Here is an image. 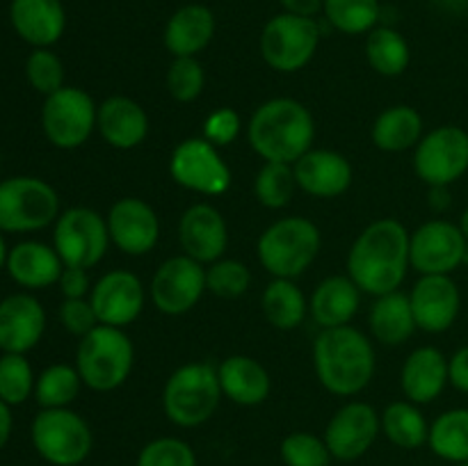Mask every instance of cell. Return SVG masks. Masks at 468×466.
<instances>
[{"label": "cell", "instance_id": "cell-1", "mask_svg": "<svg viewBox=\"0 0 468 466\" xmlns=\"http://www.w3.org/2000/svg\"><path fill=\"white\" fill-rule=\"evenodd\" d=\"M410 236L400 219L382 217L370 222L347 251V277L364 295L400 291L411 268Z\"/></svg>", "mask_w": 468, "mask_h": 466}, {"label": "cell", "instance_id": "cell-2", "mask_svg": "<svg viewBox=\"0 0 468 466\" xmlns=\"http://www.w3.org/2000/svg\"><path fill=\"white\" fill-rule=\"evenodd\" d=\"M314 370L320 387L332 396H359L378 370L373 341L352 324L320 329L314 341Z\"/></svg>", "mask_w": 468, "mask_h": 466}, {"label": "cell", "instance_id": "cell-3", "mask_svg": "<svg viewBox=\"0 0 468 466\" xmlns=\"http://www.w3.org/2000/svg\"><path fill=\"white\" fill-rule=\"evenodd\" d=\"M315 122L311 110L291 96L263 101L247 122V142L263 163L295 164L314 149Z\"/></svg>", "mask_w": 468, "mask_h": 466}, {"label": "cell", "instance_id": "cell-4", "mask_svg": "<svg viewBox=\"0 0 468 466\" xmlns=\"http://www.w3.org/2000/svg\"><path fill=\"white\" fill-rule=\"evenodd\" d=\"M323 247L318 224L302 215L274 219L256 240V256L272 279H297L314 265Z\"/></svg>", "mask_w": 468, "mask_h": 466}, {"label": "cell", "instance_id": "cell-5", "mask_svg": "<svg viewBox=\"0 0 468 466\" xmlns=\"http://www.w3.org/2000/svg\"><path fill=\"white\" fill-rule=\"evenodd\" d=\"M73 365L90 391H117L131 377L135 365V345L126 329L96 324L78 343Z\"/></svg>", "mask_w": 468, "mask_h": 466}, {"label": "cell", "instance_id": "cell-6", "mask_svg": "<svg viewBox=\"0 0 468 466\" xmlns=\"http://www.w3.org/2000/svg\"><path fill=\"white\" fill-rule=\"evenodd\" d=\"M222 397L218 365L208 361H187L165 382L163 411L178 428H199L213 418Z\"/></svg>", "mask_w": 468, "mask_h": 466}, {"label": "cell", "instance_id": "cell-7", "mask_svg": "<svg viewBox=\"0 0 468 466\" xmlns=\"http://www.w3.org/2000/svg\"><path fill=\"white\" fill-rule=\"evenodd\" d=\"M59 195L37 176H9L0 181V231L32 233L59 217Z\"/></svg>", "mask_w": 468, "mask_h": 466}, {"label": "cell", "instance_id": "cell-8", "mask_svg": "<svg viewBox=\"0 0 468 466\" xmlns=\"http://www.w3.org/2000/svg\"><path fill=\"white\" fill-rule=\"evenodd\" d=\"M320 37L323 30L315 18L282 12L261 30V58L272 71L297 73L315 58Z\"/></svg>", "mask_w": 468, "mask_h": 466}, {"label": "cell", "instance_id": "cell-9", "mask_svg": "<svg viewBox=\"0 0 468 466\" xmlns=\"http://www.w3.org/2000/svg\"><path fill=\"white\" fill-rule=\"evenodd\" d=\"M30 439L41 460L53 466L82 464L94 448L90 423L69 407L41 409L30 425Z\"/></svg>", "mask_w": 468, "mask_h": 466}, {"label": "cell", "instance_id": "cell-10", "mask_svg": "<svg viewBox=\"0 0 468 466\" xmlns=\"http://www.w3.org/2000/svg\"><path fill=\"white\" fill-rule=\"evenodd\" d=\"M110 245L108 219L99 210L73 206L55 219L53 247L67 268H96Z\"/></svg>", "mask_w": 468, "mask_h": 466}, {"label": "cell", "instance_id": "cell-11", "mask_svg": "<svg viewBox=\"0 0 468 466\" xmlns=\"http://www.w3.org/2000/svg\"><path fill=\"white\" fill-rule=\"evenodd\" d=\"M99 105L80 87L64 85L55 94L46 96L41 105V128L55 149L73 151L87 144L96 131Z\"/></svg>", "mask_w": 468, "mask_h": 466}, {"label": "cell", "instance_id": "cell-12", "mask_svg": "<svg viewBox=\"0 0 468 466\" xmlns=\"http://www.w3.org/2000/svg\"><path fill=\"white\" fill-rule=\"evenodd\" d=\"M169 176L195 195L219 196L233 183L231 167L219 149L204 137H187L169 155Z\"/></svg>", "mask_w": 468, "mask_h": 466}, {"label": "cell", "instance_id": "cell-13", "mask_svg": "<svg viewBox=\"0 0 468 466\" xmlns=\"http://www.w3.org/2000/svg\"><path fill=\"white\" fill-rule=\"evenodd\" d=\"M414 172L428 187L460 181L468 172V131L443 123L425 132L414 149Z\"/></svg>", "mask_w": 468, "mask_h": 466}, {"label": "cell", "instance_id": "cell-14", "mask_svg": "<svg viewBox=\"0 0 468 466\" xmlns=\"http://www.w3.org/2000/svg\"><path fill=\"white\" fill-rule=\"evenodd\" d=\"M206 288V268L186 254L163 260L149 283L151 304L165 315H186L201 302Z\"/></svg>", "mask_w": 468, "mask_h": 466}, {"label": "cell", "instance_id": "cell-15", "mask_svg": "<svg viewBox=\"0 0 468 466\" xmlns=\"http://www.w3.org/2000/svg\"><path fill=\"white\" fill-rule=\"evenodd\" d=\"M468 240L460 224L434 217L410 236V260L419 274H452L464 263Z\"/></svg>", "mask_w": 468, "mask_h": 466}, {"label": "cell", "instance_id": "cell-16", "mask_svg": "<svg viewBox=\"0 0 468 466\" xmlns=\"http://www.w3.org/2000/svg\"><path fill=\"white\" fill-rule=\"evenodd\" d=\"M379 432H382V414L370 402L350 400L329 418L324 443L334 460L355 461L373 448Z\"/></svg>", "mask_w": 468, "mask_h": 466}, {"label": "cell", "instance_id": "cell-17", "mask_svg": "<svg viewBox=\"0 0 468 466\" xmlns=\"http://www.w3.org/2000/svg\"><path fill=\"white\" fill-rule=\"evenodd\" d=\"M90 302L99 324L126 329L144 311V283L131 270H110L91 286Z\"/></svg>", "mask_w": 468, "mask_h": 466}, {"label": "cell", "instance_id": "cell-18", "mask_svg": "<svg viewBox=\"0 0 468 466\" xmlns=\"http://www.w3.org/2000/svg\"><path fill=\"white\" fill-rule=\"evenodd\" d=\"M110 242L126 256H144L158 247L160 217L140 196H122L108 210Z\"/></svg>", "mask_w": 468, "mask_h": 466}, {"label": "cell", "instance_id": "cell-19", "mask_svg": "<svg viewBox=\"0 0 468 466\" xmlns=\"http://www.w3.org/2000/svg\"><path fill=\"white\" fill-rule=\"evenodd\" d=\"M407 295L420 332L443 334L460 318L462 292L451 274H420Z\"/></svg>", "mask_w": 468, "mask_h": 466}, {"label": "cell", "instance_id": "cell-20", "mask_svg": "<svg viewBox=\"0 0 468 466\" xmlns=\"http://www.w3.org/2000/svg\"><path fill=\"white\" fill-rule=\"evenodd\" d=\"M178 245L183 254L201 265L224 259V251L229 247L227 219L215 206L206 201L192 204L178 219Z\"/></svg>", "mask_w": 468, "mask_h": 466}, {"label": "cell", "instance_id": "cell-21", "mask_svg": "<svg viewBox=\"0 0 468 466\" xmlns=\"http://www.w3.org/2000/svg\"><path fill=\"white\" fill-rule=\"evenodd\" d=\"M46 332V311L30 292H14L0 300V350L27 355Z\"/></svg>", "mask_w": 468, "mask_h": 466}, {"label": "cell", "instance_id": "cell-22", "mask_svg": "<svg viewBox=\"0 0 468 466\" xmlns=\"http://www.w3.org/2000/svg\"><path fill=\"white\" fill-rule=\"evenodd\" d=\"M292 172L297 187L314 199H336L355 181L350 160L334 149H309L292 164Z\"/></svg>", "mask_w": 468, "mask_h": 466}, {"label": "cell", "instance_id": "cell-23", "mask_svg": "<svg viewBox=\"0 0 468 466\" xmlns=\"http://www.w3.org/2000/svg\"><path fill=\"white\" fill-rule=\"evenodd\" d=\"M96 131L112 149H137L140 144H144L146 135H149V114L131 96H108L99 103Z\"/></svg>", "mask_w": 468, "mask_h": 466}, {"label": "cell", "instance_id": "cell-24", "mask_svg": "<svg viewBox=\"0 0 468 466\" xmlns=\"http://www.w3.org/2000/svg\"><path fill=\"white\" fill-rule=\"evenodd\" d=\"M9 23L32 48H53L67 30L62 0H12Z\"/></svg>", "mask_w": 468, "mask_h": 466}, {"label": "cell", "instance_id": "cell-25", "mask_svg": "<svg viewBox=\"0 0 468 466\" xmlns=\"http://www.w3.org/2000/svg\"><path fill=\"white\" fill-rule=\"evenodd\" d=\"M451 384L448 356L434 345H420L407 355L400 368V388L407 400L430 405Z\"/></svg>", "mask_w": 468, "mask_h": 466}, {"label": "cell", "instance_id": "cell-26", "mask_svg": "<svg viewBox=\"0 0 468 466\" xmlns=\"http://www.w3.org/2000/svg\"><path fill=\"white\" fill-rule=\"evenodd\" d=\"M218 32V18L208 5L190 3L167 18L163 44L172 58H197L210 46Z\"/></svg>", "mask_w": 468, "mask_h": 466}, {"label": "cell", "instance_id": "cell-27", "mask_svg": "<svg viewBox=\"0 0 468 466\" xmlns=\"http://www.w3.org/2000/svg\"><path fill=\"white\" fill-rule=\"evenodd\" d=\"M222 396L240 407H259L272 393V377L259 359L250 355H231L218 365Z\"/></svg>", "mask_w": 468, "mask_h": 466}, {"label": "cell", "instance_id": "cell-28", "mask_svg": "<svg viewBox=\"0 0 468 466\" xmlns=\"http://www.w3.org/2000/svg\"><path fill=\"white\" fill-rule=\"evenodd\" d=\"M361 295L347 274H332L314 288L309 297V315L320 329H334L350 324L359 313Z\"/></svg>", "mask_w": 468, "mask_h": 466}, {"label": "cell", "instance_id": "cell-29", "mask_svg": "<svg viewBox=\"0 0 468 466\" xmlns=\"http://www.w3.org/2000/svg\"><path fill=\"white\" fill-rule=\"evenodd\" d=\"M64 263L53 245L39 240H23L9 249L7 272L14 283L26 291H44L59 281Z\"/></svg>", "mask_w": 468, "mask_h": 466}, {"label": "cell", "instance_id": "cell-30", "mask_svg": "<svg viewBox=\"0 0 468 466\" xmlns=\"http://www.w3.org/2000/svg\"><path fill=\"white\" fill-rule=\"evenodd\" d=\"M368 327L375 341L387 347H398L410 341L419 329L410 295L402 291H393L375 297L368 311Z\"/></svg>", "mask_w": 468, "mask_h": 466}, {"label": "cell", "instance_id": "cell-31", "mask_svg": "<svg viewBox=\"0 0 468 466\" xmlns=\"http://www.w3.org/2000/svg\"><path fill=\"white\" fill-rule=\"evenodd\" d=\"M423 117L411 105H391L375 117L370 128V140L379 151L387 154H402L416 149L423 137Z\"/></svg>", "mask_w": 468, "mask_h": 466}, {"label": "cell", "instance_id": "cell-32", "mask_svg": "<svg viewBox=\"0 0 468 466\" xmlns=\"http://www.w3.org/2000/svg\"><path fill=\"white\" fill-rule=\"evenodd\" d=\"M261 309L268 324L279 332H292L304 324L309 300L295 279H272L261 295Z\"/></svg>", "mask_w": 468, "mask_h": 466}, {"label": "cell", "instance_id": "cell-33", "mask_svg": "<svg viewBox=\"0 0 468 466\" xmlns=\"http://www.w3.org/2000/svg\"><path fill=\"white\" fill-rule=\"evenodd\" d=\"M366 62L384 78H398L410 69L411 48L405 35L391 26H378L366 35Z\"/></svg>", "mask_w": 468, "mask_h": 466}, {"label": "cell", "instance_id": "cell-34", "mask_svg": "<svg viewBox=\"0 0 468 466\" xmlns=\"http://www.w3.org/2000/svg\"><path fill=\"white\" fill-rule=\"evenodd\" d=\"M428 446L439 460L451 464L468 461V407H455L430 423Z\"/></svg>", "mask_w": 468, "mask_h": 466}, {"label": "cell", "instance_id": "cell-35", "mask_svg": "<svg viewBox=\"0 0 468 466\" xmlns=\"http://www.w3.org/2000/svg\"><path fill=\"white\" fill-rule=\"evenodd\" d=\"M382 434L402 450H416L428 443L430 423L420 405L411 400H396L382 411Z\"/></svg>", "mask_w": 468, "mask_h": 466}, {"label": "cell", "instance_id": "cell-36", "mask_svg": "<svg viewBox=\"0 0 468 466\" xmlns=\"http://www.w3.org/2000/svg\"><path fill=\"white\" fill-rule=\"evenodd\" d=\"M323 16L334 30L343 35H368L382 21L379 0H324Z\"/></svg>", "mask_w": 468, "mask_h": 466}, {"label": "cell", "instance_id": "cell-37", "mask_svg": "<svg viewBox=\"0 0 468 466\" xmlns=\"http://www.w3.org/2000/svg\"><path fill=\"white\" fill-rule=\"evenodd\" d=\"M82 387L85 384H82L76 365L53 364L37 375L35 400L41 409H59V407L71 405Z\"/></svg>", "mask_w": 468, "mask_h": 466}, {"label": "cell", "instance_id": "cell-38", "mask_svg": "<svg viewBox=\"0 0 468 466\" xmlns=\"http://www.w3.org/2000/svg\"><path fill=\"white\" fill-rule=\"evenodd\" d=\"M297 190L292 164L263 163L254 178V196L263 208L282 210L292 201Z\"/></svg>", "mask_w": 468, "mask_h": 466}, {"label": "cell", "instance_id": "cell-39", "mask_svg": "<svg viewBox=\"0 0 468 466\" xmlns=\"http://www.w3.org/2000/svg\"><path fill=\"white\" fill-rule=\"evenodd\" d=\"M35 370L26 355H9L3 352L0 356V400L9 407H18L35 396Z\"/></svg>", "mask_w": 468, "mask_h": 466}, {"label": "cell", "instance_id": "cell-40", "mask_svg": "<svg viewBox=\"0 0 468 466\" xmlns=\"http://www.w3.org/2000/svg\"><path fill=\"white\" fill-rule=\"evenodd\" d=\"M206 288L222 300H238L251 288L250 265L238 259H219L206 268Z\"/></svg>", "mask_w": 468, "mask_h": 466}, {"label": "cell", "instance_id": "cell-41", "mask_svg": "<svg viewBox=\"0 0 468 466\" xmlns=\"http://www.w3.org/2000/svg\"><path fill=\"white\" fill-rule=\"evenodd\" d=\"M167 91L176 103H195L206 85L204 67L197 58H174L167 69Z\"/></svg>", "mask_w": 468, "mask_h": 466}, {"label": "cell", "instance_id": "cell-42", "mask_svg": "<svg viewBox=\"0 0 468 466\" xmlns=\"http://www.w3.org/2000/svg\"><path fill=\"white\" fill-rule=\"evenodd\" d=\"M279 455L286 466H329L334 460L324 437L311 432H292L283 437Z\"/></svg>", "mask_w": 468, "mask_h": 466}, {"label": "cell", "instance_id": "cell-43", "mask_svg": "<svg viewBox=\"0 0 468 466\" xmlns=\"http://www.w3.org/2000/svg\"><path fill=\"white\" fill-rule=\"evenodd\" d=\"M26 78L30 87L39 94L50 96L64 87V64L59 55L50 48H32L26 59Z\"/></svg>", "mask_w": 468, "mask_h": 466}, {"label": "cell", "instance_id": "cell-44", "mask_svg": "<svg viewBox=\"0 0 468 466\" xmlns=\"http://www.w3.org/2000/svg\"><path fill=\"white\" fill-rule=\"evenodd\" d=\"M135 466H197V455L183 439L160 437L142 448Z\"/></svg>", "mask_w": 468, "mask_h": 466}, {"label": "cell", "instance_id": "cell-45", "mask_svg": "<svg viewBox=\"0 0 468 466\" xmlns=\"http://www.w3.org/2000/svg\"><path fill=\"white\" fill-rule=\"evenodd\" d=\"M242 128V119L240 114L236 112L233 108H218L206 117L204 122V140H208L210 144H215L218 149L222 146H229L238 135H240Z\"/></svg>", "mask_w": 468, "mask_h": 466}, {"label": "cell", "instance_id": "cell-46", "mask_svg": "<svg viewBox=\"0 0 468 466\" xmlns=\"http://www.w3.org/2000/svg\"><path fill=\"white\" fill-rule=\"evenodd\" d=\"M58 315L62 327L78 338L90 334L99 324V318H96L90 297H82V300H62Z\"/></svg>", "mask_w": 468, "mask_h": 466}, {"label": "cell", "instance_id": "cell-47", "mask_svg": "<svg viewBox=\"0 0 468 466\" xmlns=\"http://www.w3.org/2000/svg\"><path fill=\"white\" fill-rule=\"evenodd\" d=\"M58 286L59 292L64 295V300H82V297H90L94 283L90 281V270L67 268V265H64Z\"/></svg>", "mask_w": 468, "mask_h": 466}, {"label": "cell", "instance_id": "cell-48", "mask_svg": "<svg viewBox=\"0 0 468 466\" xmlns=\"http://www.w3.org/2000/svg\"><path fill=\"white\" fill-rule=\"evenodd\" d=\"M448 370L452 387L468 396V345H462L455 355L448 356Z\"/></svg>", "mask_w": 468, "mask_h": 466}, {"label": "cell", "instance_id": "cell-49", "mask_svg": "<svg viewBox=\"0 0 468 466\" xmlns=\"http://www.w3.org/2000/svg\"><path fill=\"white\" fill-rule=\"evenodd\" d=\"M324 0H279L283 12L297 14V16H309L315 18L320 12H323Z\"/></svg>", "mask_w": 468, "mask_h": 466}, {"label": "cell", "instance_id": "cell-50", "mask_svg": "<svg viewBox=\"0 0 468 466\" xmlns=\"http://www.w3.org/2000/svg\"><path fill=\"white\" fill-rule=\"evenodd\" d=\"M428 204L434 213H446L452 204V196L451 190L446 185H434L430 187V196H428Z\"/></svg>", "mask_w": 468, "mask_h": 466}, {"label": "cell", "instance_id": "cell-51", "mask_svg": "<svg viewBox=\"0 0 468 466\" xmlns=\"http://www.w3.org/2000/svg\"><path fill=\"white\" fill-rule=\"evenodd\" d=\"M12 428H14L12 407H9L7 402L0 400V450L7 446L9 437H12Z\"/></svg>", "mask_w": 468, "mask_h": 466}, {"label": "cell", "instance_id": "cell-52", "mask_svg": "<svg viewBox=\"0 0 468 466\" xmlns=\"http://www.w3.org/2000/svg\"><path fill=\"white\" fill-rule=\"evenodd\" d=\"M7 256H9L7 242H5V236H3V231H0V270H3V268H7Z\"/></svg>", "mask_w": 468, "mask_h": 466}, {"label": "cell", "instance_id": "cell-53", "mask_svg": "<svg viewBox=\"0 0 468 466\" xmlns=\"http://www.w3.org/2000/svg\"><path fill=\"white\" fill-rule=\"evenodd\" d=\"M457 224H460L462 233H464V238L468 240V206L464 208V213L460 215V222H457Z\"/></svg>", "mask_w": 468, "mask_h": 466}, {"label": "cell", "instance_id": "cell-54", "mask_svg": "<svg viewBox=\"0 0 468 466\" xmlns=\"http://www.w3.org/2000/svg\"><path fill=\"white\" fill-rule=\"evenodd\" d=\"M462 265H466V268H468V245H466V251H464V263H462Z\"/></svg>", "mask_w": 468, "mask_h": 466}, {"label": "cell", "instance_id": "cell-55", "mask_svg": "<svg viewBox=\"0 0 468 466\" xmlns=\"http://www.w3.org/2000/svg\"><path fill=\"white\" fill-rule=\"evenodd\" d=\"M460 466H468V461H466V464H460Z\"/></svg>", "mask_w": 468, "mask_h": 466}, {"label": "cell", "instance_id": "cell-56", "mask_svg": "<svg viewBox=\"0 0 468 466\" xmlns=\"http://www.w3.org/2000/svg\"><path fill=\"white\" fill-rule=\"evenodd\" d=\"M0 158H3V155H0Z\"/></svg>", "mask_w": 468, "mask_h": 466}]
</instances>
